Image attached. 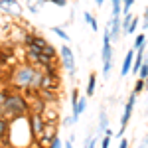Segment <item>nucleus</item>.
<instances>
[{
    "instance_id": "nucleus-1",
    "label": "nucleus",
    "mask_w": 148,
    "mask_h": 148,
    "mask_svg": "<svg viewBox=\"0 0 148 148\" xmlns=\"http://www.w3.org/2000/svg\"><path fill=\"white\" fill-rule=\"evenodd\" d=\"M32 109H30V103L26 99V95H10V101L8 105L2 109V116L4 119H18V116H24V114H30Z\"/></svg>"
},
{
    "instance_id": "nucleus-2",
    "label": "nucleus",
    "mask_w": 148,
    "mask_h": 148,
    "mask_svg": "<svg viewBox=\"0 0 148 148\" xmlns=\"http://www.w3.org/2000/svg\"><path fill=\"white\" fill-rule=\"evenodd\" d=\"M34 73H36V65L30 63H24L18 65L14 69V75H12V83L20 89V91H28L32 87V81H34Z\"/></svg>"
},
{
    "instance_id": "nucleus-3",
    "label": "nucleus",
    "mask_w": 148,
    "mask_h": 148,
    "mask_svg": "<svg viewBox=\"0 0 148 148\" xmlns=\"http://www.w3.org/2000/svg\"><path fill=\"white\" fill-rule=\"evenodd\" d=\"M28 125H30V134L34 136V140L38 142L40 138L44 136V132H46V119H44V114L40 113H30L28 114Z\"/></svg>"
},
{
    "instance_id": "nucleus-4",
    "label": "nucleus",
    "mask_w": 148,
    "mask_h": 148,
    "mask_svg": "<svg viewBox=\"0 0 148 148\" xmlns=\"http://www.w3.org/2000/svg\"><path fill=\"white\" fill-rule=\"evenodd\" d=\"M136 93L130 91V95H128V99H126L125 103V111H123V116H121V128H119V132L114 134L116 138H123V134H125L126 130V125H128V121H130V116H132V111H134V105H136Z\"/></svg>"
},
{
    "instance_id": "nucleus-5",
    "label": "nucleus",
    "mask_w": 148,
    "mask_h": 148,
    "mask_svg": "<svg viewBox=\"0 0 148 148\" xmlns=\"http://www.w3.org/2000/svg\"><path fill=\"white\" fill-rule=\"evenodd\" d=\"M59 57H61V63L63 69L69 73L71 79H75V73H77V65H75V53L69 46H61L59 47Z\"/></svg>"
},
{
    "instance_id": "nucleus-6",
    "label": "nucleus",
    "mask_w": 148,
    "mask_h": 148,
    "mask_svg": "<svg viewBox=\"0 0 148 148\" xmlns=\"http://www.w3.org/2000/svg\"><path fill=\"white\" fill-rule=\"evenodd\" d=\"M109 30H111V40L119 42V36L123 34V16H111L109 20Z\"/></svg>"
},
{
    "instance_id": "nucleus-7",
    "label": "nucleus",
    "mask_w": 148,
    "mask_h": 148,
    "mask_svg": "<svg viewBox=\"0 0 148 148\" xmlns=\"http://www.w3.org/2000/svg\"><path fill=\"white\" fill-rule=\"evenodd\" d=\"M134 59H136V49L134 47H130L128 51H126L125 59H123V67H121V77H126L130 71H132V63H134Z\"/></svg>"
},
{
    "instance_id": "nucleus-8",
    "label": "nucleus",
    "mask_w": 148,
    "mask_h": 148,
    "mask_svg": "<svg viewBox=\"0 0 148 148\" xmlns=\"http://www.w3.org/2000/svg\"><path fill=\"white\" fill-rule=\"evenodd\" d=\"M46 107H47V105H46V101L42 99V95L30 101V109H32V113H40V114H44V113H46Z\"/></svg>"
},
{
    "instance_id": "nucleus-9",
    "label": "nucleus",
    "mask_w": 148,
    "mask_h": 148,
    "mask_svg": "<svg viewBox=\"0 0 148 148\" xmlns=\"http://www.w3.org/2000/svg\"><path fill=\"white\" fill-rule=\"evenodd\" d=\"M107 130H109V114H107V111H101V114H99V126H97V132L105 136V132H107Z\"/></svg>"
},
{
    "instance_id": "nucleus-10",
    "label": "nucleus",
    "mask_w": 148,
    "mask_h": 148,
    "mask_svg": "<svg viewBox=\"0 0 148 148\" xmlns=\"http://www.w3.org/2000/svg\"><path fill=\"white\" fill-rule=\"evenodd\" d=\"M146 44H148V38H146V34H138V36H134V44H132V47L136 49V51H146L148 47H146Z\"/></svg>"
},
{
    "instance_id": "nucleus-11",
    "label": "nucleus",
    "mask_w": 148,
    "mask_h": 148,
    "mask_svg": "<svg viewBox=\"0 0 148 148\" xmlns=\"http://www.w3.org/2000/svg\"><path fill=\"white\" fill-rule=\"evenodd\" d=\"M95 87H97V75H95V73H89L87 89H85V97H93V95H95Z\"/></svg>"
},
{
    "instance_id": "nucleus-12",
    "label": "nucleus",
    "mask_w": 148,
    "mask_h": 148,
    "mask_svg": "<svg viewBox=\"0 0 148 148\" xmlns=\"http://www.w3.org/2000/svg\"><path fill=\"white\" fill-rule=\"evenodd\" d=\"M83 18H85V22L89 24V28H91L93 32H99V22H97V18L93 16L91 12H85V14H83Z\"/></svg>"
},
{
    "instance_id": "nucleus-13",
    "label": "nucleus",
    "mask_w": 148,
    "mask_h": 148,
    "mask_svg": "<svg viewBox=\"0 0 148 148\" xmlns=\"http://www.w3.org/2000/svg\"><path fill=\"white\" fill-rule=\"evenodd\" d=\"M42 53H44L46 57H49L51 61H56V57L59 56V49H56V47L51 46V44H47V46L44 47V51H42Z\"/></svg>"
},
{
    "instance_id": "nucleus-14",
    "label": "nucleus",
    "mask_w": 148,
    "mask_h": 148,
    "mask_svg": "<svg viewBox=\"0 0 148 148\" xmlns=\"http://www.w3.org/2000/svg\"><path fill=\"white\" fill-rule=\"evenodd\" d=\"M132 12L130 14H123V34L128 36V28H130V22H132Z\"/></svg>"
},
{
    "instance_id": "nucleus-15",
    "label": "nucleus",
    "mask_w": 148,
    "mask_h": 148,
    "mask_svg": "<svg viewBox=\"0 0 148 148\" xmlns=\"http://www.w3.org/2000/svg\"><path fill=\"white\" fill-rule=\"evenodd\" d=\"M51 32L57 36V38H61L63 42H69V36H67V32L61 28V26H51Z\"/></svg>"
},
{
    "instance_id": "nucleus-16",
    "label": "nucleus",
    "mask_w": 148,
    "mask_h": 148,
    "mask_svg": "<svg viewBox=\"0 0 148 148\" xmlns=\"http://www.w3.org/2000/svg\"><path fill=\"white\" fill-rule=\"evenodd\" d=\"M8 130H10V123H8V119L2 116V119H0V134H2V138H6L10 134Z\"/></svg>"
},
{
    "instance_id": "nucleus-17",
    "label": "nucleus",
    "mask_w": 148,
    "mask_h": 148,
    "mask_svg": "<svg viewBox=\"0 0 148 148\" xmlns=\"http://www.w3.org/2000/svg\"><path fill=\"white\" fill-rule=\"evenodd\" d=\"M113 2V16H123V0H111Z\"/></svg>"
},
{
    "instance_id": "nucleus-18",
    "label": "nucleus",
    "mask_w": 148,
    "mask_h": 148,
    "mask_svg": "<svg viewBox=\"0 0 148 148\" xmlns=\"http://www.w3.org/2000/svg\"><path fill=\"white\" fill-rule=\"evenodd\" d=\"M79 91H77V89H73V91H71V111H75V109H77V105H79Z\"/></svg>"
},
{
    "instance_id": "nucleus-19",
    "label": "nucleus",
    "mask_w": 148,
    "mask_h": 148,
    "mask_svg": "<svg viewBox=\"0 0 148 148\" xmlns=\"http://www.w3.org/2000/svg\"><path fill=\"white\" fill-rule=\"evenodd\" d=\"M144 89H146V79H136V83H134V89H132V91L138 95V93H142Z\"/></svg>"
},
{
    "instance_id": "nucleus-20",
    "label": "nucleus",
    "mask_w": 148,
    "mask_h": 148,
    "mask_svg": "<svg viewBox=\"0 0 148 148\" xmlns=\"http://www.w3.org/2000/svg\"><path fill=\"white\" fill-rule=\"evenodd\" d=\"M134 6V0H123V14H130Z\"/></svg>"
},
{
    "instance_id": "nucleus-21",
    "label": "nucleus",
    "mask_w": 148,
    "mask_h": 148,
    "mask_svg": "<svg viewBox=\"0 0 148 148\" xmlns=\"http://www.w3.org/2000/svg\"><path fill=\"white\" fill-rule=\"evenodd\" d=\"M138 22H140V20H138L136 16H134V18H132V22H130V28H128V36H132L134 32H136V28H138Z\"/></svg>"
},
{
    "instance_id": "nucleus-22",
    "label": "nucleus",
    "mask_w": 148,
    "mask_h": 148,
    "mask_svg": "<svg viewBox=\"0 0 148 148\" xmlns=\"http://www.w3.org/2000/svg\"><path fill=\"white\" fill-rule=\"evenodd\" d=\"M138 79H148V61H144V65L138 73Z\"/></svg>"
},
{
    "instance_id": "nucleus-23",
    "label": "nucleus",
    "mask_w": 148,
    "mask_h": 148,
    "mask_svg": "<svg viewBox=\"0 0 148 148\" xmlns=\"http://www.w3.org/2000/svg\"><path fill=\"white\" fill-rule=\"evenodd\" d=\"M63 144H65V142H63V140H61L59 136H56V138H53V142H51V146H49V148H63Z\"/></svg>"
},
{
    "instance_id": "nucleus-24",
    "label": "nucleus",
    "mask_w": 148,
    "mask_h": 148,
    "mask_svg": "<svg viewBox=\"0 0 148 148\" xmlns=\"http://www.w3.org/2000/svg\"><path fill=\"white\" fill-rule=\"evenodd\" d=\"M111 138H113V136L105 134V136H103V140H101V148H109V146H111Z\"/></svg>"
},
{
    "instance_id": "nucleus-25",
    "label": "nucleus",
    "mask_w": 148,
    "mask_h": 148,
    "mask_svg": "<svg viewBox=\"0 0 148 148\" xmlns=\"http://www.w3.org/2000/svg\"><path fill=\"white\" fill-rule=\"evenodd\" d=\"M26 6H28V10L32 12V14H38V12H40V10H38V6H36L32 0H28V4H26Z\"/></svg>"
},
{
    "instance_id": "nucleus-26",
    "label": "nucleus",
    "mask_w": 148,
    "mask_h": 148,
    "mask_svg": "<svg viewBox=\"0 0 148 148\" xmlns=\"http://www.w3.org/2000/svg\"><path fill=\"white\" fill-rule=\"evenodd\" d=\"M51 4H56V6H65L67 4V0H49Z\"/></svg>"
},
{
    "instance_id": "nucleus-27",
    "label": "nucleus",
    "mask_w": 148,
    "mask_h": 148,
    "mask_svg": "<svg viewBox=\"0 0 148 148\" xmlns=\"http://www.w3.org/2000/svg\"><path fill=\"white\" fill-rule=\"evenodd\" d=\"M63 125H65V126H71V125H75V123H73V119H71V116H67V119H63Z\"/></svg>"
},
{
    "instance_id": "nucleus-28",
    "label": "nucleus",
    "mask_w": 148,
    "mask_h": 148,
    "mask_svg": "<svg viewBox=\"0 0 148 148\" xmlns=\"http://www.w3.org/2000/svg\"><path fill=\"white\" fill-rule=\"evenodd\" d=\"M119 148H128V140H126V138H121V144H119Z\"/></svg>"
},
{
    "instance_id": "nucleus-29",
    "label": "nucleus",
    "mask_w": 148,
    "mask_h": 148,
    "mask_svg": "<svg viewBox=\"0 0 148 148\" xmlns=\"http://www.w3.org/2000/svg\"><path fill=\"white\" fill-rule=\"evenodd\" d=\"M148 146V134H146V138L142 140V144H140V148H146Z\"/></svg>"
},
{
    "instance_id": "nucleus-30",
    "label": "nucleus",
    "mask_w": 148,
    "mask_h": 148,
    "mask_svg": "<svg viewBox=\"0 0 148 148\" xmlns=\"http://www.w3.org/2000/svg\"><path fill=\"white\" fill-rule=\"evenodd\" d=\"M63 148H73V142H71V140H67V142L63 144Z\"/></svg>"
},
{
    "instance_id": "nucleus-31",
    "label": "nucleus",
    "mask_w": 148,
    "mask_h": 148,
    "mask_svg": "<svg viewBox=\"0 0 148 148\" xmlns=\"http://www.w3.org/2000/svg\"><path fill=\"white\" fill-rule=\"evenodd\" d=\"M144 22H148V6H146V10H144Z\"/></svg>"
},
{
    "instance_id": "nucleus-32",
    "label": "nucleus",
    "mask_w": 148,
    "mask_h": 148,
    "mask_svg": "<svg viewBox=\"0 0 148 148\" xmlns=\"http://www.w3.org/2000/svg\"><path fill=\"white\" fill-rule=\"evenodd\" d=\"M103 2H105V0H95V4H97V6H103Z\"/></svg>"
},
{
    "instance_id": "nucleus-33",
    "label": "nucleus",
    "mask_w": 148,
    "mask_h": 148,
    "mask_svg": "<svg viewBox=\"0 0 148 148\" xmlns=\"http://www.w3.org/2000/svg\"><path fill=\"white\" fill-rule=\"evenodd\" d=\"M142 28H144V30H148V22H144V24H142Z\"/></svg>"
},
{
    "instance_id": "nucleus-34",
    "label": "nucleus",
    "mask_w": 148,
    "mask_h": 148,
    "mask_svg": "<svg viewBox=\"0 0 148 148\" xmlns=\"http://www.w3.org/2000/svg\"><path fill=\"white\" fill-rule=\"evenodd\" d=\"M146 61H148V49H146Z\"/></svg>"
}]
</instances>
